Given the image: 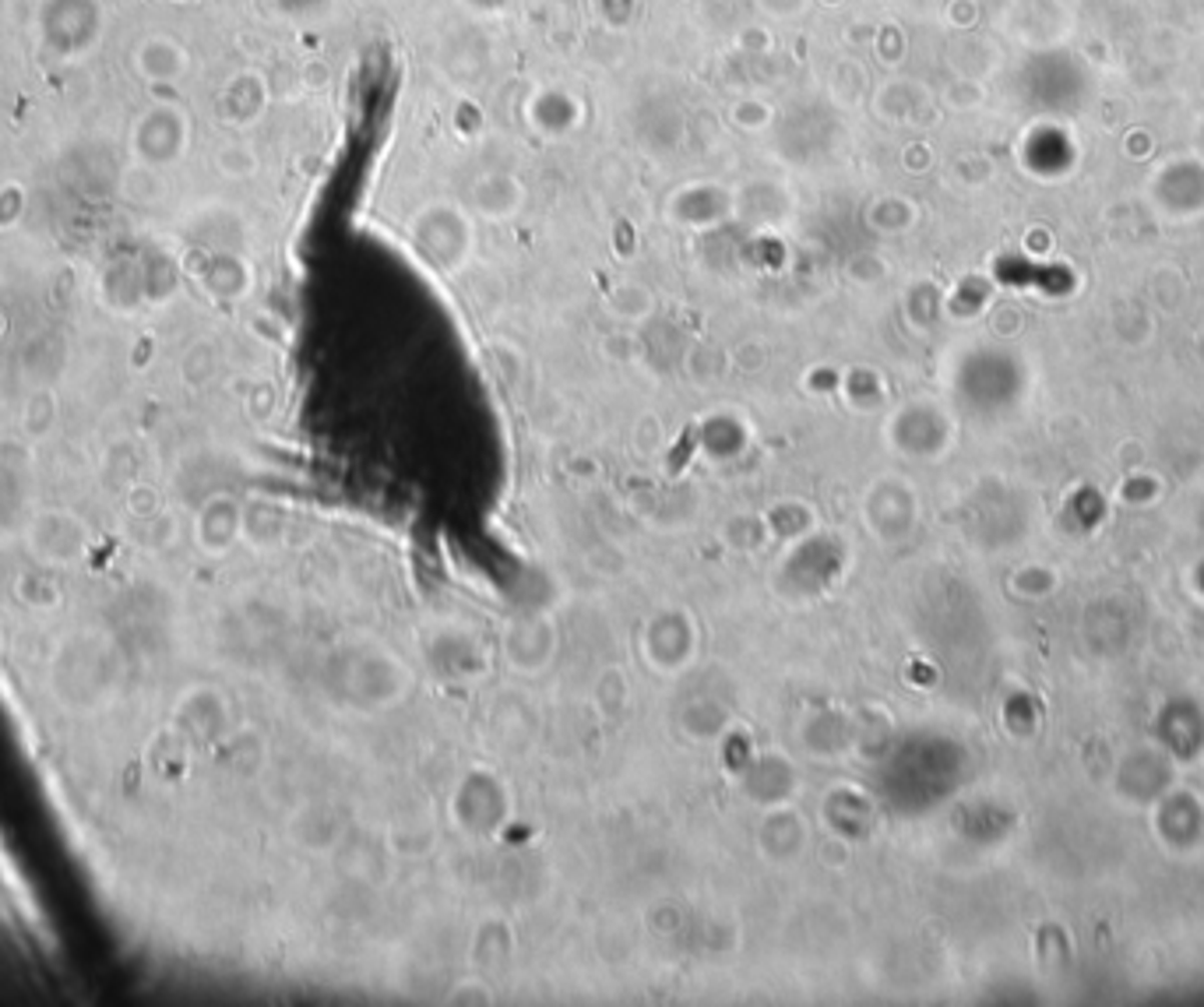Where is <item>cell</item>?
<instances>
[{"instance_id": "obj_1", "label": "cell", "mask_w": 1204, "mask_h": 1007, "mask_svg": "<svg viewBox=\"0 0 1204 1007\" xmlns=\"http://www.w3.org/2000/svg\"><path fill=\"white\" fill-rule=\"evenodd\" d=\"M413 240L430 265L455 272L466 265L469 251H473V223L459 205L437 201L413 219Z\"/></svg>"}, {"instance_id": "obj_2", "label": "cell", "mask_w": 1204, "mask_h": 1007, "mask_svg": "<svg viewBox=\"0 0 1204 1007\" xmlns=\"http://www.w3.org/2000/svg\"><path fill=\"white\" fill-rule=\"evenodd\" d=\"M522 201H525V187L518 177L511 173H487L480 184L473 187V205L483 219L490 223H508L522 212Z\"/></svg>"}, {"instance_id": "obj_3", "label": "cell", "mask_w": 1204, "mask_h": 1007, "mask_svg": "<svg viewBox=\"0 0 1204 1007\" xmlns=\"http://www.w3.org/2000/svg\"><path fill=\"white\" fill-rule=\"evenodd\" d=\"M651 304H655V300H651V293L644 290V286H637V282H620L613 290V297H609V314L620 321H644L651 314Z\"/></svg>"}, {"instance_id": "obj_4", "label": "cell", "mask_w": 1204, "mask_h": 1007, "mask_svg": "<svg viewBox=\"0 0 1204 1007\" xmlns=\"http://www.w3.org/2000/svg\"><path fill=\"white\" fill-rule=\"evenodd\" d=\"M732 124L739 127V131H746V134H757V131H764V127L771 124V106L764 103V99H739L736 106H732Z\"/></svg>"}, {"instance_id": "obj_5", "label": "cell", "mask_w": 1204, "mask_h": 1007, "mask_svg": "<svg viewBox=\"0 0 1204 1007\" xmlns=\"http://www.w3.org/2000/svg\"><path fill=\"white\" fill-rule=\"evenodd\" d=\"M810 8V0H757V11L771 22H792Z\"/></svg>"}, {"instance_id": "obj_6", "label": "cell", "mask_w": 1204, "mask_h": 1007, "mask_svg": "<svg viewBox=\"0 0 1204 1007\" xmlns=\"http://www.w3.org/2000/svg\"><path fill=\"white\" fill-rule=\"evenodd\" d=\"M739 46H743V50H750V53L771 50V32L764 29V25H750V29L739 32Z\"/></svg>"}, {"instance_id": "obj_7", "label": "cell", "mask_w": 1204, "mask_h": 1007, "mask_svg": "<svg viewBox=\"0 0 1204 1007\" xmlns=\"http://www.w3.org/2000/svg\"><path fill=\"white\" fill-rule=\"evenodd\" d=\"M820 4H824V8H842L845 0H820Z\"/></svg>"}]
</instances>
